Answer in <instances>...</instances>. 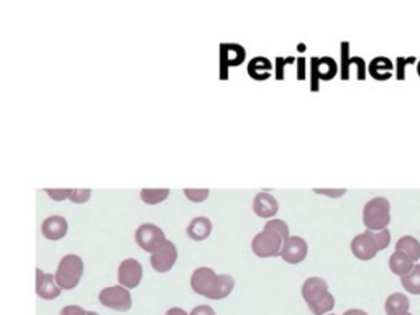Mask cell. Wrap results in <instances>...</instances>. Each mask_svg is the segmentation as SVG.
Returning <instances> with one entry per match:
<instances>
[{"instance_id":"obj_4","label":"cell","mask_w":420,"mask_h":315,"mask_svg":"<svg viewBox=\"0 0 420 315\" xmlns=\"http://www.w3.org/2000/svg\"><path fill=\"white\" fill-rule=\"evenodd\" d=\"M363 224L366 230L381 232L391 224V202L386 197H373L363 208Z\"/></svg>"},{"instance_id":"obj_27","label":"cell","mask_w":420,"mask_h":315,"mask_svg":"<svg viewBox=\"0 0 420 315\" xmlns=\"http://www.w3.org/2000/svg\"><path fill=\"white\" fill-rule=\"evenodd\" d=\"M60 315H99V314L92 312V310L82 309L81 305H66V307L61 309Z\"/></svg>"},{"instance_id":"obj_35","label":"cell","mask_w":420,"mask_h":315,"mask_svg":"<svg viewBox=\"0 0 420 315\" xmlns=\"http://www.w3.org/2000/svg\"><path fill=\"white\" fill-rule=\"evenodd\" d=\"M404 315H412V314H410V312H407V314H404Z\"/></svg>"},{"instance_id":"obj_5","label":"cell","mask_w":420,"mask_h":315,"mask_svg":"<svg viewBox=\"0 0 420 315\" xmlns=\"http://www.w3.org/2000/svg\"><path fill=\"white\" fill-rule=\"evenodd\" d=\"M84 273V263L77 255H66L58 264L55 279L63 290L77 288Z\"/></svg>"},{"instance_id":"obj_7","label":"cell","mask_w":420,"mask_h":315,"mask_svg":"<svg viewBox=\"0 0 420 315\" xmlns=\"http://www.w3.org/2000/svg\"><path fill=\"white\" fill-rule=\"evenodd\" d=\"M135 240L141 250L155 253L166 241L164 232L153 224H143L135 232Z\"/></svg>"},{"instance_id":"obj_18","label":"cell","mask_w":420,"mask_h":315,"mask_svg":"<svg viewBox=\"0 0 420 315\" xmlns=\"http://www.w3.org/2000/svg\"><path fill=\"white\" fill-rule=\"evenodd\" d=\"M395 251H399V253L407 256L409 260H412L414 263H417L420 260V241L415 239V236L405 235L402 239L398 240V243H395Z\"/></svg>"},{"instance_id":"obj_13","label":"cell","mask_w":420,"mask_h":315,"mask_svg":"<svg viewBox=\"0 0 420 315\" xmlns=\"http://www.w3.org/2000/svg\"><path fill=\"white\" fill-rule=\"evenodd\" d=\"M253 210L261 219H271L280 210V203H277L276 197H273L271 194L260 192L256 194L255 201H253Z\"/></svg>"},{"instance_id":"obj_20","label":"cell","mask_w":420,"mask_h":315,"mask_svg":"<svg viewBox=\"0 0 420 315\" xmlns=\"http://www.w3.org/2000/svg\"><path fill=\"white\" fill-rule=\"evenodd\" d=\"M414 261L409 260L407 256L399 253V251H394L393 255H391L389 258V269L391 273H394L395 276H400V278H404L405 274H409L410 271L414 268Z\"/></svg>"},{"instance_id":"obj_22","label":"cell","mask_w":420,"mask_h":315,"mask_svg":"<svg viewBox=\"0 0 420 315\" xmlns=\"http://www.w3.org/2000/svg\"><path fill=\"white\" fill-rule=\"evenodd\" d=\"M248 72L250 76L255 77L258 81H265L271 72V62L266 58H255L248 66Z\"/></svg>"},{"instance_id":"obj_1","label":"cell","mask_w":420,"mask_h":315,"mask_svg":"<svg viewBox=\"0 0 420 315\" xmlns=\"http://www.w3.org/2000/svg\"><path fill=\"white\" fill-rule=\"evenodd\" d=\"M235 279L230 274H216L210 268H197L190 276V289L210 300H222L232 294Z\"/></svg>"},{"instance_id":"obj_15","label":"cell","mask_w":420,"mask_h":315,"mask_svg":"<svg viewBox=\"0 0 420 315\" xmlns=\"http://www.w3.org/2000/svg\"><path fill=\"white\" fill-rule=\"evenodd\" d=\"M312 72H314V77H317V79L330 81L339 72V66L332 58H317V60L314 58L312 60Z\"/></svg>"},{"instance_id":"obj_24","label":"cell","mask_w":420,"mask_h":315,"mask_svg":"<svg viewBox=\"0 0 420 315\" xmlns=\"http://www.w3.org/2000/svg\"><path fill=\"white\" fill-rule=\"evenodd\" d=\"M184 194L190 202H204L209 197L210 191L209 189H184Z\"/></svg>"},{"instance_id":"obj_12","label":"cell","mask_w":420,"mask_h":315,"mask_svg":"<svg viewBox=\"0 0 420 315\" xmlns=\"http://www.w3.org/2000/svg\"><path fill=\"white\" fill-rule=\"evenodd\" d=\"M61 288L56 284L55 274L43 273L40 268H37V294L43 300H55L60 297Z\"/></svg>"},{"instance_id":"obj_17","label":"cell","mask_w":420,"mask_h":315,"mask_svg":"<svg viewBox=\"0 0 420 315\" xmlns=\"http://www.w3.org/2000/svg\"><path fill=\"white\" fill-rule=\"evenodd\" d=\"M210 234H212V222L207 217H195L188 227V235L190 240L202 241L209 239Z\"/></svg>"},{"instance_id":"obj_9","label":"cell","mask_w":420,"mask_h":315,"mask_svg":"<svg viewBox=\"0 0 420 315\" xmlns=\"http://www.w3.org/2000/svg\"><path fill=\"white\" fill-rule=\"evenodd\" d=\"M350 248L355 258H358L361 261L373 260L374 256L379 253V246L376 243L374 234L371 230H366L358 236H355V239L351 240Z\"/></svg>"},{"instance_id":"obj_8","label":"cell","mask_w":420,"mask_h":315,"mask_svg":"<svg viewBox=\"0 0 420 315\" xmlns=\"http://www.w3.org/2000/svg\"><path fill=\"white\" fill-rule=\"evenodd\" d=\"M176 261H178V248L173 241L166 240L155 253H151L150 264L158 273H168L174 268Z\"/></svg>"},{"instance_id":"obj_14","label":"cell","mask_w":420,"mask_h":315,"mask_svg":"<svg viewBox=\"0 0 420 315\" xmlns=\"http://www.w3.org/2000/svg\"><path fill=\"white\" fill-rule=\"evenodd\" d=\"M41 234L48 240H61L67 234V222L65 217L51 215L41 224Z\"/></svg>"},{"instance_id":"obj_30","label":"cell","mask_w":420,"mask_h":315,"mask_svg":"<svg viewBox=\"0 0 420 315\" xmlns=\"http://www.w3.org/2000/svg\"><path fill=\"white\" fill-rule=\"evenodd\" d=\"M341 56H343V62H341V76H343V79L346 81L348 79V61H346V56H348V43H343L341 45Z\"/></svg>"},{"instance_id":"obj_31","label":"cell","mask_w":420,"mask_h":315,"mask_svg":"<svg viewBox=\"0 0 420 315\" xmlns=\"http://www.w3.org/2000/svg\"><path fill=\"white\" fill-rule=\"evenodd\" d=\"M189 315H217L216 310H214L210 305H197L190 310Z\"/></svg>"},{"instance_id":"obj_10","label":"cell","mask_w":420,"mask_h":315,"mask_svg":"<svg viewBox=\"0 0 420 315\" xmlns=\"http://www.w3.org/2000/svg\"><path fill=\"white\" fill-rule=\"evenodd\" d=\"M307 253H309V246L302 236H289L282 246L281 258L289 264H299L307 258Z\"/></svg>"},{"instance_id":"obj_28","label":"cell","mask_w":420,"mask_h":315,"mask_svg":"<svg viewBox=\"0 0 420 315\" xmlns=\"http://www.w3.org/2000/svg\"><path fill=\"white\" fill-rule=\"evenodd\" d=\"M48 196H50L53 201H65V199H70L71 189H46L45 191Z\"/></svg>"},{"instance_id":"obj_11","label":"cell","mask_w":420,"mask_h":315,"mask_svg":"<svg viewBox=\"0 0 420 315\" xmlns=\"http://www.w3.org/2000/svg\"><path fill=\"white\" fill-rule=\"evenodd\" d=\"M143 278V268L138 261L133 258H129L122 261L119 266V283L125 289H135L141 283Z\"/></svg>"},{"instance_id":"obj_36","label":"cell","mask_w":420,"mask_h":315,"mask_svg":"<svg viewBox=\"0 0 420 315\" xmlns=\"http://www.w3.org/2000/svg\"><path fill=\"white\" fill-rule=\"evenodd\" d=\"M327 315H335V314H327Z\"/></svg>"},{"instance_id":"obj_19","label":"cell","mask_w":420,"mask_h":315,"mask_svg":"<svg viewBox=\"0 0 420 315\" xmlns=\"http://www.w3.org/2000/svg\"><path fill=\"white\" fill-rule=\"evenodd\" d=\"M393 62L388 58H374L373 61L369 62V74L374 77L376 81H386L393 76Z\"/></svg>"},{"instance_id":"obj_25","label":"cell","mask_w":420,"mask_h":315,"mask_svg":"<svg viewBox=\"0 0 420 315\" xmlns=\"http://www.w3.org/2000/svg\"><path fill=\"white\" fill-rule=\"evenodd\" d=\"M91 189H71L70 201L74 203H84L91 199Z\"/></svg>"},{"instance_id":"obj_33","label":"cell","mask_w":420,"mask_h":315,"mask_svg":"<svg viewBox=\"0 0 420 315\" xmlns=\"http://www.w3.org/2000/svg\"><path fill=\"white\" fill-rule=\"evenodd\" d=\"M343 315H369L366 310H361V309H350L343 312Z\"/></svg>"},{"instance_id":"obj_23","label":"cell","mask_w":420,"mask_h":315,"mask_svg":"<svg viewBox=\"0 0 420 315\" xmlns=\"http://www.w3.org/2000/svg\"><path fill=\"white\" fill-rule=\"evenodd\" d=\"M141 201L150 206H156V203L164 202L169 196V189H143L141 191Z\"/></svg>"},{"instance_id":"obj_21","label":"cell","mask_w":420,"mask_h":315,"mask_svg":"<svg viewBox=\"0 0 420 315\" xmlns=\"http://www.w3.org/2000/svg\"><path fill=\"white\" fill-rule=\"evenodd\" d=\"M400 284L407 290L409 294L420 295V264L415 263L412 271L409 274H405L404 278H400Z\"/></svg>"},{"instance_id":"obj_3","label":"cell","mask_w":420,"mask_h":315,"mask_svg":"<svg viewBox=\"0 0 420 315\" xmlns=\"http://www.w3.org/2000/svg\"><path fill=\"white\" fill-rule=\"evenodd\" d=\"M286 240L287 236L282 235L275 227L266 224L265 229L253 239L251 250L253 253L260 256V258H275V256H281L282 246H284Z\"/></svg>"},{"instance_id":"obj_26","label":"cell","mask_w":420,"mask_h":315,"mask_svg":"<svg viewBox=\"0 0 420 315\" xmlns=\"http://www.w3.org/2000/svg\"><path fill=\"white\" fill-rule=\"evenodd\" d=\"M374 234V239H376V243L379 246V251L386 250L391 243V232L388 229L381 230V232H373Z\"/></svg>"},{"instance_id":"obj_2","label":"cell","mask_w":420,"mask_h":315,"mask_svg":"<svg viewBox=\"0 0 420 315\" xmlns=\"http://www.w3.org/2000/svg\"><path fill=\"white\" fill-rule=\"evenodd\" d=\"M302 297H304L307 307L314 315H327L332 314L335 307V297L329 290V284L325 279L307 278L302 284Z\"/></svg>"},{"instance_id":"obj_32","label":"cell","mask_w":420,"mask_h":315,"mask_svg":"<svg viewBox=\"0 0 420 315\" xmlns=\"http://www.w3.org/2000/svg\"><path fill=\"white\" fill-rule=\"evenodd\" d=\"M164 315H189V314L185 312L184 309H181V307H171Z\"/></svg>"},{"instance_id":"obj_6","label":"cell","mask_w":420,"mask_h":315,"mask_svg":"<svg viewBox=\"0 0 420 315\" xmlns=\"http://www.w3.org/2000/svg\"><path fill=\"white\" fill-rule=\"evenodd\" d=\"M99 302L107 309L119 310V312H129L133 304L131 294L129 289H125L124 286H112V288H105L100 290Z\"/></svg>"},{"instance_id":"obj_34","label":"cell","mask_w":420,"mask_h":315,"mask_svg":"<svg viewBox=\"0 0 420 315\" xmlns=\"http://www.w3.org/2000/svg\"><path fill=\"white\" fill-rule=\"evenodd\" d=\"M417 72H419V76H420V62H419V66H417Z\"/></svg>"},{"instance_id":"obj_29","label":"cell","mask_w":420,"mask_h":315,"mask_svg":"<svg viewBox=\"0 0 420 315\" xmlns=\"http://www.w3.org/2000/svg\"><path fill=\"white\" fill-rule=\"evenodd\" d=\"M315 194H320V196H327L332 199H339L341 196H345L346 189H314Z\"/></svg>"},{"instance_id":"obj_16","label":"cell","mask_w":420,"mask_h":315,"mask_svg":"<svg viewBox=\"0 0 420 315\" xmlns=\"http://www.w3.org/2000/svg\"><path fill=\"white\" fill-rule=\"evenodd\" d=\"M410 309V300L402 293L391 294L384 302V310L388 315H404Z\"/></svg>"}]
</instances>
